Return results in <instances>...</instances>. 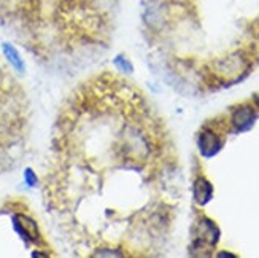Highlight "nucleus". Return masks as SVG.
I'll list each match as a JSON object with an SVG mask.
<instances>
[{"instance_id": "nucleus-1", "label": "nucleus", "mask_w": 259, "mask_h": 258, "mask_svg": "<svg viewBox=\"0 0 259 258\" xmlns=\"http://www.w3.org/2000/svg\"><path fill=\"white\" fill-rule=\"evenodd\" d=\"M2 53L5 56L7 62L13 67V69L18 72V73H24L26 72V62L22 59L21 53L18 51V48L15 47L13 43L10 42H4L2 43Z\"/></svg>"}, {"instance_id": "nucleus-2", "label": "nucleus", "mask_w": 259, "mask_h": 258, "mask_svg": "<svg viewBox=\"0 0 259 258\" xmlns=\"http://www.w3.org/2000/svg\"><path fill=\"white\" fill-rule=\"evenodd\" d=\"M254 120H256L254 110L251 107H248V105H245V107H240L239 110L234 112L232 125L235 126V129H237V131H246V129L251 128Z\"/></svg>"}, {"instance_id": "nucleus-3", "label": "nucleus", "mask_w": 259, "mask_h": 258, "mask_svg": "<svg viewBox=\"0 0 259 258\" xmlns=\"http://www.w3.org/2000/svg\"><path fill=\"white\" fill-rule=\"evenodd\" d=\"M199 149L200 153L204 156H213L220 152L221 149V140L217 137L215 132L211 131H204L199 137Z\"/></svg>"}, {"instance_id": "nucleus-4", "label": "nucleus", "mask_w": 259, "mask_h": 258, "mask_svg": "<svg viewBox=\"0 0 259 258\" xmlns=\"http://www.w3.org/2000/svg\"><path fill=\"white\" fill-rule=\"evenodd\" d=\"M213 198V187L205 177H199L194 182V199L196 203L204 206Z\"/></svg>"}, {"instance_id": "nucleus-5", "label": "nucleus", "mask_w": 259, "mask_h": 258, "mask_svg": "<svg viewBox=\"0 0 259 258\" xmlns=\"http://www.w3.org/2000/svg\"><path fill=\"white\" fill-rule=\"evenodd\" d=\"M199 230H200V241H205L208 242L210 245H215L220 239V230L218 227L213 223L211 220L208 218H204L202 223L199 225Z\"/></svg>"}, {"instance_id": "nucleus-6", "label": "nucleus", "mask_w": 259, "mask_h": 258, "mask_svg": "<svg viewBox=\"0 0 259 258\" xmlns=\"http://www.w3.org/2000/svg\"><path fill=\"white\" fill-rule=\"evenodd\" d=\"M113 65L116 67L119 72H122V73H132L134 72V65H132L131 59H127V56H124V54L115 56Z\"/></svg>"}, {"instance_id": "nucleus-7", "label": "nucleus", "mask_w": 259, "mask_h": 258, "mask_svg": "<svg viewBox=\"0 0 259 258\" xmlns=\"http://www.w3.org/2000/svg\"><path fill=\"white\" fill-rule=\"evenodd\" d=\"M22 177H24V183H26L27 188H35L38 185V177H37L35 171H33L32 167H26Z\"/></svg>"}, {"instance_id": "nucleus-8", "label": "nucleus", "mask_w": 259, "mask_h": 258, "mask_svg": "<svg viewBox=\"0 0 259 258\" xmlns=\"http://www.w3.org/2000/svg\"><path fill=\"white\" fill-rule=\"evenodd\" d=\"M220 256H235V255H232V253H220Z\"/></svg>"}]
</instances>
